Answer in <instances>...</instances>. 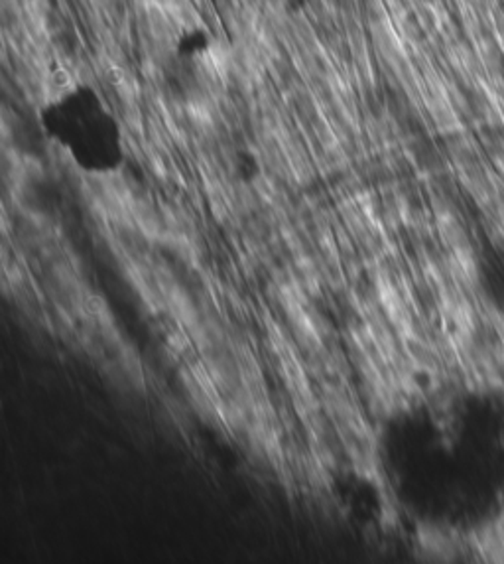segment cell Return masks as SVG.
<instances>
[{
  "label": "cell",
  "instance_id": "1",
  "mask_svg": "<svg viewBox=\"0 0 504 564\" xmlns=\"http://www.w3.org/2000/svg\"><path fill=\"white\" fill-rule=\"evenodd\" d=\"M40 122L81 170L110 174L122 165L121 121L91 83L73 81L49 95L40 109Z\"/></svg>",
  "mask_w": 504,
  "mask_h": 564
}]
</instances>
